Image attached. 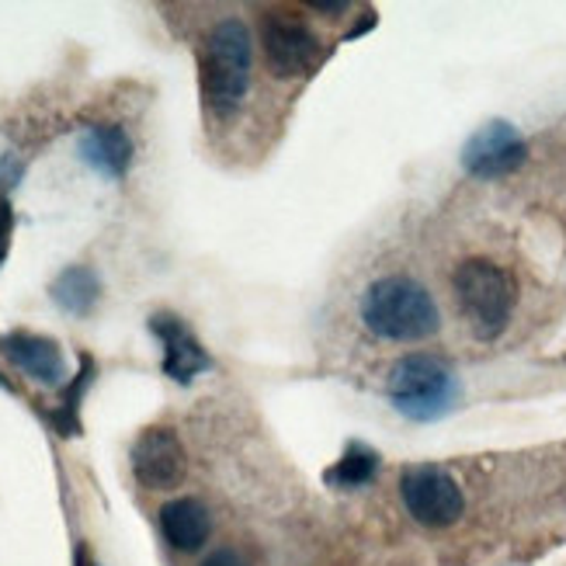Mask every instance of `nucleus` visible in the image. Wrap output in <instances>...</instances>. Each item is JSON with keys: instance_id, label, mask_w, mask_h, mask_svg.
I'll list each match as a JSON object with an SVG mask.
<instances>
[{"instance_id": "1", "label": "nucleus", "mask_w": 566, "mask_h": 566, "mask_svg": "<svg viewBox=\"0 0 566 566\" xmlns=\"http://www.w3.org/2000/svg\"><path fill=\"white\" fill-rule=\"evenodd\" d=\"M361 319L376 337L397 344L428 340L441 327L438 303L431 300V292L421 282L403 275L379 279L368 285L361 300Z\"/></svg>"}, {"instance_id": "2", "label": "nucleus", "mask_w": 566, "mask_h": 566, "mask_svg": "<svg viewBox=\"0 0 566 566\" xmlns=\"http://www.w3.org/2000/svg\"><path fill=\"white\" fill-rule=\"evenodd\" d=\"M254 45L240 18L219 21L202 49V97L216 115H233L251 87Z\"/></svg>"}, {"instance_id": "3", "label": "nucleus", "mask_w": 566, "mask_h": 566, "mask_svg": "<svg viewBox=\"0 0 566 566\" xmlns=\"http://www.w3.org/2000/svg\"><path fill=\"white\" fill-rule=\"evenodd\" d=\"M455 300L480 340L497 337L514 310V282L501 264L473 258L455 268Z\"/></svg>"}, {"instance_id": "4", "label": "nucleus", "mask_w": 566, "mask_h": 566, "mask_svg": "<svg viewBox=\"0 0 566 566\" xmlns=\"http://www.w3.org/2000/svg\"><path fill=\"white\" fill-rule=\"evenodd\" d=\"M459 397V382L449 365L431 355H407L389 373V400L410 421H438Z\"/></svg>"}, {"instance_id": "5", "label": "nucleus", "mask_w": 566, "mask_h": 566, "mask_svg": "<svg viewBox=\"0 0 566 566\" xmlns=\"http://www.w3.org/2000/svg\"><path fill=\"white\" fill-rule=\"evenodd\" d=\"M400 497L413 514V522L431 528H446L459 522L465 507L459 483L446 470H438V465H410L400 476Z\"/></svg>"}, {"instance_id": "6", "label": "nucleus", "mask_w": 566, "mask_h": 566, "mask_svg": "<svg viewBox=\"0 0 566 566\" xmlns=\"http://www.w3.org/2000/svg\"><path fill=\"white\" fill-rule=\"evenodd\" d=\"M261 45H264V63L275 77L306 73L319 56V39L292 11H268L261 18Z\"/></svg>"}, {"instance_id": "7", "label": "nucleus", "mask_w": 566, "mask_h": 566, "mask_svg": "<svg viewBox=\"0 0 566 566\" xmlns=\"http://www.w3.org/2000/svg\"><path fill=\"white\" fill-rule=\"evenodd\" d=\"M528 157L522 133L511 122H486L462 146V167L476 178H504L518 170Z\"/></svg>"}, {"instance_id": "8", "label": "nucleus", "mask_w": 566, "mask_h": 566, "mask_svg": "<svg viewBox=\"0 0 566 566\" xmlns=\"http://www.w3.org/2000/svg\"><path fill=\"white\" fill-rule=\"evenodd\" d=\"M133 473L146 490H175L185 480V446L170 428H150L133 446Z\"/></svg>"}, {"instance_id": "9", "label": "nucleus", "mask_w": 566, "mask_h": 566, "mask_svg": "<svg viewBox=\"0 0 566 566\" xmlns=\"http://www.w3.org/2000/svg\"><path fill=\"white\" fill-rule=\"evenodd\" d=\"M150 331L164 344V376L188 386L195 376H202L212 368V358L206 355L199 337L188 331L185 319L170 316V313H157V316H150Z\"/></svg>"}, {"instance_id": "10", "label": "nucleus", "mask_w": 566, "mask_h": 566, "mask_svg": "<svg viewBox=\"0 0 566 566\" xmlns=\"http://www.w3.org/2000/svg\"><path fill=\"white\" fill-rule=\"evenodd\" d=\"M0 352H4L24 376H32L42 386H60L66 376L63 352L53 337L39 334H4L0 337Z\"/></svg>"}, {"instance_id": "11", "label": "nucleus", "mask_w": 566, "mask_h": 566, "mask_svg": "<svg viewBox=\"0 0 566 566\" xmlns=\"http://www.w3.org/2000/svg\"><path fill=\"white\" fill-rule=\"evenodd\" d=\"M77 150H81L84 164H91L97 175H105V178H122L133 164V139L126 129L115 126V122L91 126L81 136Z\"/></svg>"}, {"instance_id": "12", "label": "nucleus", "mask_w": 566, "mask_h": 566, "mask_svg": "<svg viewBox=\"0 0 566 566\" xmlns=\"http://www.w3.org/2000/svg\"><path fill=\"white\" fill-rule=\"evenodd\" d=\"M160 532L175 549L195 553V549L206 546V538L212 532V518H209V511H206L202 501L178 497V501H167L160 507Z\"/></svg>"}, {"instance_id": "13", "label": "nucleus", "mask_w": 566, "mask_h": 566, "mask_svg": "<svg viewBox=\"0 0 566 566\" xmlns=\"http://www.w3.org/2000/svg\"><path fill=\"white\" fill-rule=\"evenodd\" d=\"M97 295H102V282H97V275L84 264L66 268V272L53 282V303L73 316H87L97 303Z\"/></svg>"}, {"instance_id": "14", "label": "nucleus", "mask_w": 566, "mask_h": 566, "mask_svg": "<svg viewBox=\"0 0 566 566\" xmlns=\"http://www.w3.org/2000/svg\"><path fill=\"white\" fill-rule=\"evenodd\" d=\"M94 376H97L94 358H91V355H81V373H77V379H73V382L66 386L60 407H56L53 413H49V421L56 424V431H60L63 438L81 434V400H84L87 386L94 382Z\"/></svg>"}, {"instance_id": "15", "label": "nucleus", "mask_w": 566, "mask_h": 566, "mask_svg": "<svg viewBox=\"0 0 566 566\" xmlns=\"http://www.w3.org/2000/svg\"><path fill=\"white\" fill-rule=\"evenodd\" d=\"M376 470H379V455L373 449L348 446V452L337 459L334 470H327V483H334V486H365L368 480L376 476Z\"/></svg>"}, {"instance_id": "16", "label": "nucleus", "mask_w": 566, "mask_h": 566, "mask_svg": "<svg viewBox=\"0 0 566 566\" xmlns=\"http://www.w3.org/2000/svg\"><path fill=\"white\" fill-rule=\"evenodd\" d=\"M11 233H14V209L8 199H0V264L8 261L11 251Z\"/></svg>"}, {"instance_id": "17", "label": "nucleus", "mask_w": 566, "mask_h": 566, "mask_svg": "<svg viewBox=\"0 0 566 566\" xmlns=\"http://www.w3.org/2000/svg\"><path fill=\"white\" fill-rule=\"evenodd\" d=\"M202 566H248V563H243L240 553H233V549H216L212 556H206Z\"/></svg>"}, {"instance_id": "18", "label": "nucleus", "mask_w": 566, "mask_h": 566, "mask_svg": "<svg viewBox=\"0 0 566 566\" xmlns=\"http://www.w3.org/2000/svg\"><path fill=\"white\" fill-rule=\"evenodd\" d=\"M77 566H94V563L87 559V553H84V549H77Z\"/></svg>"}, {"instance_id": "19", "label": "nucleus", "mask_w": 566, "mask_h": 566, "mask_svg": "<svg viewBox=\"0 0 566 566\" xmlns=\"http://www.w3.org/2000/svg\"><path fill=\"white\" fill-rule=\"evenodd\" d=\"M0 389H11V382H8L4 376H0Z\"/></svg>"}]
</instances>
